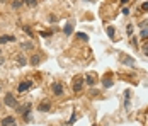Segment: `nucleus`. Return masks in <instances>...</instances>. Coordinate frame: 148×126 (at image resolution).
<instances>
[{
    "label": "nucleus",
    "mask_w": 148,
    "mask_h": 126,
    "mask_svg": "<svg viewBox=\"0 0 148 126\" xmlns=\"http://www.w3.org/2000/svg\"><path fill=\"white\" fill-rule=\"evenodd\" d=\"M3 102H5V106H9V107H17V99H15L12 94H5Z\"/></svg>",
    "instance_id": "1"
},
{
    "label": "nucleus",
    "mask_w": 148,
    "mask_h": 126,
    "mask_svg": "<svg viewBox=\"0 0 148 126\" xmlns=\"http://www.w3.org/2000/svg\"><path fill=\"white\" fill-rule=\"evenodd\" d=\"M84 82H85V78H82V77H78V78L75 80V84H73V90H75V92H80V90H82Z\"/></svg>",
    "instance_id": "2"
},
{
    "label": "nucleus",
    "mask_w": 148,
    "mask_h": 126,
    "mask_svg": "<svg viewBox=\"0 0 148 126\" xmlns=\"http://www.w3.org/2000/svg\"><path fill=\"white\" fill-rule=\"evenodd\" d=\"M51 90L55 92V96H61V94H63V87H61V84H58V82L51 85Z\"/></svg>",
    "instance_id": "3"
},
{
    "label": "nucleus",
    "mask_w": 148,
    "mask_h": 126,
    "mask_svg": "<svg viewBox=\"0 0 148 126\" xmlns=\"http://www.w3.org/2000/svg\"><path fill=\"white\" fill-rule=\"evenodd\" d=\"M85 82H87L89 85H95L97 78H95V75H94V73H87V75H85Z\"/></svg>",
    "instance_id": "4"
},
{
    "label": "nucleus",
    "mask_w": 148,
    "mask_h": 126,
    "mask_svg": "<svg viewBox=\"0 0 148 126\" xmlns=\"http://www.w3.org/2000/svg\"><path fill=\"white\" fill-rule=\"evenodd\" d=\"M121 61L124 63V65H128V67H134V60L133 58H130V56H121Z\"/></svg>",
    "instance_id": "5"
},
{
    "label": "nucleus",
    "mask_w": 148,
    "mask_h": 126,
    "mask_svg": "<svg viewBox=\"0 0 148 126\" xmlns=\"http://www.w3.org/2000/svg\"><path fill=\"white\" fill-rule=\"evenodd\" d=\"M31 85H32V82H22V84H19V92H24V90H27V89H31Z\"/></svg>",
    "instance_id": "6"
},
{
    "label": "nucleus",
    "mask_w": 148,
    "mask_h": 126,
    "mask_svg": "<svg viewBox=\"0 0 148 126\" xmlns=\"http://www.w3.org/2000/svg\"><path fill=\"white\" fill-rule=\"evenodd\" d=\"M10 41H15L14 36H0V44H5V43H10Z\"/></svg>",
    "instance_id": "7"
},
{
    "label": "nucleus",
    "mask_w": 148,
    "mask_h": 126,
    "mask_svg": "<svg viewBox=\"0 0 148 126\" xmlns=\"http://www.w3.org/2000/svg\"><path fill=\"white\" fill-rule=\"evenodd\" d=\"M49 109H51L49 102H41V104H39V111H41V112H48Z\"/></svg>",
    "instance_id": "8"
},
{
    "label": "nucleus",
    "mask_w": 148,
    "mask_h": 126,
    "mask_svg": "<svg viewBox=\"0 0 148 126\" xmlns=\"http://www.w3.org/2000/svg\"><path fill=\"white\" fill-rule=\"evenodd\" d=\"M39 61H41V56H39V55H32V56H31V65L38 67V65H39Z\"/></svg>",
    "instance_id": "9"
},
{
    "label": "nucleus",
    "mask_w": 148,
    "mask_h": 126,
    "mask_svg": "<svg viewBox=\"0 0 148 126\" xmlns=\"http://www.w3.org/2000/svg\"><path fill=\"white\" fill-rule=\"evenodd\" d=\"M10 123H14V118H12V116H7V118H3V119H2V123H0V125H2V126H9Z\"/></svg>",
    "instance_id": "10"
},
{
    "label": "nucleus",
    "mask_w": 148,
    "mask_h": 126,
    "mask_svg": "<svg viewBox=\"0 0 148 126\" xmlns=\"http://www.w3.org/2000/svg\"><path fill=\"white\" fill-rule=\"evenodd\" d=\"M63 32H65L66 36H70V34L73 32V26H72V24H66V26L63 28Z\"/></svg>",
    "instance_id": "11"
},
{
    "label": "nucleus",
    "mask_w": 148,
    "mask_h": 126,
    "mask_svg": "<svg viewBox=\"0 0 148 126\" xmlns=\"http://www.w3.org/2000/svg\"><path fill=\"white\" fill-rule=\"evenodd\" d=\"M21 48H22V50H32V43H31V41L21 43Z\"/></svg>",
    "instance_id": "12"
},
{
    "label": "nucleus",
    "mask_w": 148,
    "mask_h": 126,
    "mask_svg": "<svg viewBox=\"0 0 148 126\" xmlns=\"http://www.w3.org/2000/svg\"><path fill=\"white\" fill-rule=\"evenodd\" d=\"M24 3L29 5V7H36L38 5V0H24Z\"/></svg>",
    "instance_id": "13"
},
{
    "label": "nucleus",
    "mask_w": 148,
    "mask_h": 126,
    "mask_svg": "<svg viewBox=\"0 0 148 126\" xmlns=\"http://www.w3.org/2000/svg\"><path fill=\"white\" fill-rule=\"evenodd\" d=\"M17 63H19V65H26V58L22 55H19L17 56Z\"/></svg>",
    "instance_id": "14"
},
{
    "label": "nucleus",
    "mask_w": 148,
    "mask_h": 126,
    "mask_svg": "<svg viewBox=\"0 0 148 126\" xmlns=\"http://www.w3.org/2000/svg\"><path fill=\"white\" fill-rule=\"evenodd\" d=\"M111 85H112V80H111L109 77H106V78H104V87H111Z\"/></svg>",
    "instance_id": "15"
},
{
    "label": "nucleus",
    "mask_w": 148,
    "mask_h": 126,
    "mask_svg": "<svg viewBox=\"0 0 148 126\" xmlns=\"http://www.w3.org/2000/svg\"><path fill=\"white\" fill-rule=\"evenodd\" d=\"M77 38H78V39H84V41H87V39H89V36H87V34H84V32H78V34H77Z\"/></svg>",
    "instance_id": "16"
},
{
    "label": "nucleus",
    "mask_w": 148,
    "mask_h": 126,
    "mask_svg": "<svg viewBox=\"0 0 148 126\" xmlns=\"http://www.w3.org/2000/svg\"><path fill=\"white\" fill-rule=\"evenodd\" d=\"M107 34H109L111 38H114V28H111V26H109V28H107Z\"/></svg>",
    "instance_id": "17"
},
{
    "label": "nucleus",
    "mask_w": 148,
    "mask_h": 126,
    "mask_svg": "<svg viewBox=\"0 0 148 126\" xmlns=\"http://www.w3.org/2000/svg\"><path fill=\"white\" fill-rule=\"evenodd\" d=\"M21 5H22V3H21V2H12V7H14V9H19V7H21Z\"/></svg>",
    "instance_id": "18"
},
{
    "label": "nucleus",
    "mask_w": 148,
    "mask_h": 126,
    "mask_svg": "<svg viewBox=\"0 0 148 126\" xmlns=\"http://www.w3.org/2000/svg\"><path fill=\"white\" fill-rule=\"evenodd\" d=\"M141 38H148V29H143L141 31Z\"/></svg>",
    "instance_id": "19"
},
{
    "label": "nucleus",
    "mask_w": 148,
    "mask_h": 126,
    "mask_svg": "<svg viewBox=\"0 0 148 126\" xmlns=\"http://www.w3.org/2000/svg\"><path fill=\"white\" fill-rule=\"evenodd\" d=\"M128 34H130V36L133 34V26H131V24H128Z\"/></svg>",
    "instance_id": "20"
},
{
    "label": "nucleus",
    "mask_w": 148,
    "mask_h": 126,
    "mask_svg": "<svg viewBox=\"0 0 148 126\" xmlns=\"http://www.w3.org/2000/svg\"><path fill=\"white\" fill-rule=\"evenodd\" d=\"M123 15H130V9H128V7L123 9Z\"/></svg>",
    "instance_id": "21"
},
{
    "label": "nucleus",
    "mask_w": 148,
    "mask_h": 126,
    "mask_svg": "<svg viewBox=\"0 0 148 126\" xmlns=\"http://www.w3.org/2000/svg\"><path fill=\"white\" fill-rule=\"evenodd\" d=\"M143 51H145V55L148 56V43H147V44H145V46H143Z\"/></svg>",
    "instance_id": "22"
},
{
    "label": "nucleus",
    "mask_w": 148,
    "mask_h": 126,
    "mask_svg": "<svg viewBox=\"0 0 148 126\" xmlns=\"http://www.w3.org/2000/svg\"><path fill=\"white\" fill-rule=\"evenodd\" d=\"M141 9H143V10H148V3H143V5H141Z\"/></svg>",
    "instance_id": "23"
},
{
    "label": "nucleus",
    "mask_w": 148,
    "mask_h": 126,
    "mask_svg": "<svg viewBox=\"0 0 148 126\" xmlns=\"http://www.w3.org/2000/svg\"><path fill=\"white\" fill-rule=\"evenodd\" d=\"M128 2H130V0H121V5H126Z\"/></svg>",
    "instance_id": "24"
},
{
    "label": "nucleus",
    "mask_w": 148,
    "mask_h": 126,
    "mask_svg": "<svg viewBox=\"0 0 148 126\" xmlns=\"http://www.w3.org/2000/svg\"><path fill=\"white\" fill-rule=\"evenodd\" d=\"M2 63H3V56H0V65H2Z\"/></svg>",
    "instance_id": "25"
},
{
    "label": "nucleus",
    "mask_w": 148,
    "mask_h": 126,
    "mask_svg": "<svg viewBox=\"0 0 148 126\" xmlns=\"http://www.w3.org/2000/svg\"><path fill=\"white\" fill-rule=\"evenodd\" d=\"M9 126H17V125H15V121H14V123H10V125H9Z\"/></svg>",
    "instance_id": "26"
},
{
    "label": "nucleus",
    "mask_w": 148,
    "mask_h": 126,
    "mask_svg": "<svg viewBox=\"0 0 148 126\" xmlns=\"http://www.w3.org/2000/svg\"><path fill=\"white\" fill-rule=\"evenodd\" d=\"M0 89H2V84H0Z\"/></svg>",
    "instance_id": "27"
}]
</instances>
